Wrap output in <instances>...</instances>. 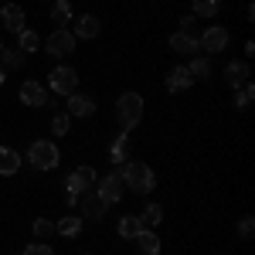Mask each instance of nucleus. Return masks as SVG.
<instances>
[{"label":"nucleus","mask_w":255,"mask_h":255,"mask_svg":"<svg viewBox=\"0 0 255 255\" xmlns=\"http://www.w3.org/2000/svg\"><path fill=\"white\" fill-rule=\"evenodd\" d=\"M123 184H126L133 194H150V191L157 187V174H153L150 163L129 160V163H123Z\"/></svg>","instance_id":"1"},{"label":"nucleus","mask_w":255,"mask_h":255,"mask_svg":"<svg viewBox=\"0 0 255 255\" xmlns=\"http://www.w3.org/2000/svg\"><path fill=\"white\" fill-rule=\"evenodd\" d=\"M116 119H119V126H123V133L136 129L139 119H143V96L139 92H123L116 102Z\"/></svg>","instance_id":"2"},{"label":"nucleus","mask_w":255,"mask_h":255,"mask_svg":"<svg viewBox=\"0 0 255 255\" xmlns=\"http://www.w3.org/2000/svg\"><path fill=\"white\" fill-rule=\"evenodd\" d=\"M58 160H61V153H58V146H55L51 139H34L31 150H27V163H31L34 170H55Z\"/></svg>","instance_id":"3"},{"label":"nucleus","mask_w":255,"mask_h":255,"mask_svg":"<svg viewBox=\"0 0 255 255\" xmlns=\"http://www.w3.org/2000/svg\"><path fill=\"white\" fill-rule=\"evenodd\" d=\"M96 194L106 201V204H116V201H123V194H126V184H123V167H116L109 177H102L96 184Z\"/></svg>","instance_id":"4"},{"label":"nucleus","mask_w":255,"mask_h":255,"mask_svg":"<svg viewBox=\"0 0 255 255\" xmlns=\"http://www.w3.org/2000/svg\"><path fill=\"white\" fill-rule=\"evenodd\" d=\"M75 34L68 31V27H58V31H51L48 41H44V51L51 55V58H65V55H72L75 51Z\"/></svg>","instance_id":"5"},{"label":"nucleus","mask_w":255,"mask_h":255,"mask_svg":"<svg viewBox=\"0 0 255 255\" xmlns=\"http://www.w3.org/2000/svg\"><path fill=\"white\" fill-rule=\"evenodd\" d=\"M48 85H51V92H58V96H72V92H79L75 85H79V72L72 68V65H58L51 75H48Z\"/></svg>","instance_id":"6"},{"label":"nucleus","mask_w":255,"mask_h":255,"mask_svg":"<svg viewBox=\"0 0 255 255\" xmlns=\"http://www.w3.org/2000/svg\"><path fill=\"white\" fill-rule=\"evenodd\" d=\"M79 208H82V221H102L109 204L96 194V187H89L85 194H79Z\"/></svg>","instance_id":"7"},{"label":"nucleus","mask_w":255,"mask_h":255,"mask_svg":"<svg viewBox=\"0 0 255 255\" xmlns=\"http://www.w3.org/2000/svg\"><path fill=\"white\" fill-rule=\"evenodd\" d=\"M197 44H201V51H208V55H218V51H225L228 48V31L225 27H204V34L197 38Z\"/></svg>","instance_id":"8"},{"label":"nucleus","mask_w":255,"mask_h":255,"mask_svg":"<svg viewBox=\"0 0 255 255\" xmlns=\"http://www.w3.org/2000/svg\"><path fill=\"white\" fill-rule=\"evenodd\" d=\"M65 187H68V194H85L89 187H96V170L92 167H79L75 174H68L65 177Z\"/></svg>","instance_id":"9"},{"label":"nucleus","mask_w":255,"mask_h":255,"mask_svg":"<svg viewBox=\"0 0 255 255\" xmlns=\"http://www.w3.org/2000/svg\"><path fill=\"white\" fill-rule=\"evenodd\" d=\"M0 20H3V27H7L10 34H20V31L27 27L24 7H17V3H0Z\"/></svg>","instance_id":"10"},{"label":"nucleus","mask_w":255,"mask_h":255,"mask_svg":"<svg viewBox=\"0 0 255 255\" xmlns=\"http://www.w3.org/2000/svg\"><path fill=\"white\" fill-rule=\"evenodd\" d=\"M20 102L31 106V109H38V106H51V99H48V92H44V85L34 82V79H27L24 85H20Z\"/></svg>","instance_id":"11"},{"label":"nucleus","mask_w":255,"mask_h":255,"mask_svg":"<svg viewBox=\"0 0 255 255\" xmlns=\"http://www.w3.org/2000/svg\"><path fill=\"white\" fill-rule=\"evenodd\" d=\"M170 51L184 55V58H194L197 51H201V44H197V34H184V31H174V34H170Z\"/></svg>","instance_id":"12"},{"label":"nucleus","mask_w":255,"mask_h":255,"mask_svg":"<svg viewBox=\"0 0 255 255\" xmlns=\"http://www.w3.org/2000/svg\"><path fill=\"white\" fill-rule=\"evenodd\" d=\"M68 102V116H79V119H85V116H92L96 113V102H92V96H85V92H72V96H65Z\"/></svg>","instance_id":"13"},{"label":"nucleus","mask_w":255,"mask_h":255,"mask_svg":"<svg viewBox=\"0 0 255 255\" xmlns=\"http://www.w3.org/2000/svg\"><path fill=\"white\" fill-rule=\"evenodd\" d=\"M99 31H102V24H99V17L96 14H82V17H75V38H82V41H92V38H99Z\"/></svg>","instance_id":"14"},{"label":"nucleus","mask_w":255,"mask_h":255,"mask_svg":"<svg viewBox=\"0 0 255 255\" xmlns=\"http://www.w3.org/2000/svg\"><path fill=\"white\" fill-rule=\"evenodd\" d=\"M133 245H136L139 255H160V238L153 228H143L136 238H133Z\"/></svg>","instance_id":"15"},{"label":"nucleus","mask_w":255,"mask_h":255,"mask_svg":"<svg viewBox=\"0 0 255 255\" xmlns=\"http://www.w3.org/2000/svg\"><path fill=\"white\" fill-rule=\"evenodd\" d=\"M225 82H228L232 89L245 85V82H249V65H245V61H228V65H225Z\"/></svg>","instance_id":"16"},{"label":"nucleus","mask_w":255,"mask_h":255,"mask_svg":"<svg viewBox=\"0 0 255 255\" xmlns=\"http://www.w3.org/2000/svg\"><path fill=\"white\" fill-rule=\"evenodd\" d=\"M191 85H194V79H191V72H187L184 65L170 68V75H167V89H170V92H184V89H191Z\"/></svg>","instance_id":"17"},{"label":"nucleus","mask_w":255,"mask_h":255,"mask_svg":"<svg viewBox=\"0 0 255 255\" xmlns=\"http://www.w3.org/2000/svg\"><path fill=\"white\" fill-rule=\"evenodd\" d=\"M20 170V153L17 150H10V146H0V174L10 177Z\"/></svg>","instance_id":"18"},{"label":"nucleus","mask_w":255,"mask_h":255,"mask_svg":"<svg viewBox=\"0 0 255 255\" xmlns=\"http://www.w3.org/2000/svg\"><path fill=\"white\" fill-rule=\"evenodd\" d=\"M116 232H119V238L133 242V238L143 232V225H139V218H136V215H123V218H119V225H116Z\"/></svg>","instance_id":"19"},{"label":"nucleus","mask_w":255,"mask_h":255,"mask_svg":"<svg viewBox=\"0 0 255 255\" xmlns=\"http://www.w3.org/2000/svg\"><path fill=\"white\" fill-rule=\"evenodd\" d=\"M82 225H85V221H82L79 215H65V218L58 221V225H55V232H58L61 238H79Z\"/></svg>","instance_id":"20"},{"label":"nucleus","mask_w":255,"mask_h":255,"mask_svg":"<svg viewBox=\"0 0 255 255\" xmlns=\"http://www.w3.org/2000/svg\"><path fill=\"white\" fill-rule=\"evenodd\" d=\"M126 153H129V133H119L116 143L109 146V160H113L116 167H123V163H126Z\"/></svg>","instance_id":"21"},{"label":"nucleus","mask_w":255,"mask_h":255,"mask_svg":"<svg viewBox=\"0 0 255 255\" xmlns=\"http://www.w3.org/2000/svg\"><path fill=\"white\" fill-rule=\"evenodd\" d=\"M0 65H3V68H24V65H27V55H24L20 48H3V51H0Z\"/></svg>","instance_id":"22"},{"label":"nucleus","mask_w":255,"mask_h":255,"mask_svg":"<svg viewBox=\"0 0 255 255\" xmlns=\"http://www.w3.org/2000/svg\"><path fill=\"white\" fill-rule=\"evenodd\" d=\"M218 10H221V0H194V17L201 20H211V17H218Z\"/></svg>","instance_id":"23"},{"label":"nucleus","mask_w":255,"mask_h":255,"mask_svg":"<svg viewBox=\"0 0 255 255\" xmlns=\"http://www.w3.org/2000/svg\"><path fill=\"white\" fill-rule=\"evenodd\" d=\"M139 218V225H143V228H157L160 221H163V208H160V204H146V208H143V215H136Z\"/></svg>","instance_id":"24"},{"label":"nucleus","mask_w":255,"mask_h":255,"mask_svg":"<svg viewBox=\"0 0 255 255\" xmlns=\"http://www.w3.org/2000/svg\"><path fill=\"white\" fill-rule=\"evenodd\" d=\"M17 48L24 51V55H34V51L41 48V38L34 34V31H27V27H24V31L17 34Z\"/></svg>","instance_id":"25"},{"label":"nucleus","mask_w":255,"mask_h":255,"mask_svg":"<svg viewBox=\"0 0 255 255\" xmlns=\"http://www.w3.org/2000/svg\"><path fill=\"white\" fill-rule=\"evenodd\" d=\"M51 20H55L58 27H65V24L72 20V3H68V0H55V3H51Z\"/></svg>","instance_id":"26"},{"label":"nucleus","mask_w":255,"mask_h":255,"mask_svg":"<svg viewBox=\"0 0 255 255\" xmlns=\"http://www.w3.org/2000/svg\"><path fill=\"white\" fill-rule=\"evenodd\" d=\"M187 72H191V79H208V75H211V61H208V58H197V55H194V58H191V65H187Z\"/></svg>","instance_id":"27"},{"label":"nucleus","mask_w":255,"mask_h":255,"mask_svg":"<svg viewBox=\"0 0 255 255\" xmlns=\"http://www.w3.org/2000/svg\"><path fill=\"white\" fill-rule=\"evenodd\" d=\"M51 133H55V136H65V133H72V116H68V113H58V116L51 119Z\"/></svg>","instance_id":"28"},{"label":"nucleus","mask_w":255,"mask_h":255,"mask_svg":"<svg viewBox=\"0 0 255 255\" xmlns=\"http://www.w3.org/2000/svg\"><path fill=\"white\" fill-rule=\"evenodd\" d=\"M252 96H255V89L249 85V82H245V85H238V89H235V109H249Z\"/></svg>","instance_id":"29"},{"label":"nucleus","mask_w":255,"mask_h":255,"mask_svg":"<svg viewBox=\"0 0 255 255\" xmlns=\"http://www.w3.org/2000/svg\"><path fill=\"white\" fill-rule=\"evenodd\" d=\"M48 235H55V221H48V218H38V221H34V238H41V242H44Z\"/></svg>","instance_id":"30"},{"label":"nucleus","mask_w":255,"mask_h":255,"mask_svg":"<svg viewBox=\"0 0 255 255\" xmlns=\"http://www.w3.org/2000/svg\"><path fill=\"white\" fill-rule=\"evenodd\" d=\"M24 255H55V249H51L48 242H31V245L24 249Z\"/></svg>","instance_id":"31"},{"label":"nucleus","mask_w":255,"mask_h":255,"mask_svg":"<svg viewBox=\"0 0 255 255\" xmlns=\"http://www.w3.org/2000/svg\"><path fill=\"white\" fill-rule=\"evenodd\" d=\"M252 232H255V218L245 215L242 221H238V238H252Z\"/></svg>","instance_id":"32"},{"label":"nucleus","mask_w":255,"mask_h":255,"mask_svg":"<svg viewBox=\"0 0 255 255\" xmlns=\"http://www.w3.org/2000/svg\"><path fill=\"white\" fill-rule=\"evenodd\" d=\"M194 27H197V17H194V14L180 17V31H184V34H194Z\"/></svg>","instance_id":"33"},{"label":"nucleus","mask_w":255,"mask_h":255,"mask_svg":"<svg viewBox=\"0 0 255 255\" xmlns=\"http://www.w3.org/2000/svg\"><path fill=\"white\" fill-rule=\"evenodd\" d=\"M3 79H7V68H3V65H0V85H3Z\"/></svg>","instance_id":"34"},{"label":"nucleus","mask_w":255,"mask_h":255,"mask_svg":"<svg viewBox=\"0 0 255 255\" xmlns=\"http://www.w3.org/2000/svg\"><path fill=\"white\" fill-rule=\"evenodd\" d=\"M0 51H3V44H0Z\"/></svg>","instance_id":"35"},{"label":"nucleus","mask_w":255,"mask_h":255,"mask_svg":"<svg viewBox=\"0 0 255 255\" xmlns=\"http://www.w3.org/2000/svg\"><path fill=\"white\" fill-rule=\"evenodd\" d=\"M89 255H92V252H89Z\"/></svg>","instance_id":"36"}]
</instances>
